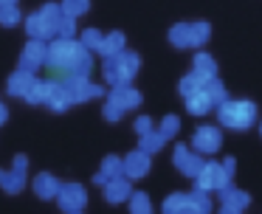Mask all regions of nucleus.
Segmentation results:
<instances>
[{
  "label": "nucleus",
  "instance_id": "1",
  "mask_svg": "<svg viewBox=\"0 0 262 214\" xmlns=\"http://www.w3.org/2000/svg\"><path fill=\"white\" fill-rule=\"evenodd\" d=\"M48 68L57 76H71V73L91 76L93 51L85 48V42L79 37H54L48 42Z\"/></svg>",
  "mask_w": 262,
  "mask_h": 214
},
{
  "label": "nucleus",
  "instance_id": "2",
  "mask_svg": "<svg viewBox=\"0 0 262 214\" xmlns=\"http://www.w3.org/2000/svg\"><path fill=\"white\" fill-rule=\"evenodd\" d=\"M214 116H217V124H220L223 130L245 133V130H251L259 121V107L251 99H231V96H228V99L214 110Z\"/></svg>",
  "mask_w": 262,
  "mask_h": 214
},
{
  "label": "nucleus",
  "instance_id": "3",
  "mask_svg": "<svg viewBox=\"0 0 262 214\" xmlns=\"http://www.w3.org/2000/svg\"><path fill=\"white\" fill-rule=\"evenodd\" d=\"M138 107H141V90L133 88V84H113L107 90V96H104L102 116H104V121L116 124L130 110H138Z\"/></svg>",
  "mask_w": 262,
  "mask_h": 214
},
{
  "label": "nucleus",
  "instance_id": "4",
  "mask_svg": "<svg viewBox=\"0 0 262 214\" xmlns=\"http://www.w3.org/2000/svg\"><path fill=\"white\" fill-rule=\"evenodd\" d=\"M138 71H141V56L130 48H124L116 56H107L102 62V76L107 82V88H113V84H133Z\"/></svg>",
  "mask_w": 262,
  "mask_h": 214
},
{
  "label": "nucleus",
  "instance_id": "5",
  "mask_svg": "<svg viewBox=\"0 0 262 214\" xmlns=\"http://www.w3.org/2000/svg\"><path fill=\"white\" fill-rule=\"evenodd\" d=\"M211 195L203 189H189V191H172L164 197L161 211L164 214H209L211 211Z\"/></svg>",
  "mask_w": 262,
  "mask_h": 214
},
{
  "label": "nucleus",
  "instance_id": "6",
  "mask_svg": "<svg viewBox=\"0 0 262 214\" xmlns=\"http://www.w3.org/2000/svg\"><path fill=\"white\" fill-rule=\"evenodd\" d=\"M59 17H62V3H42L37 11L26 14L23 28H26V34H29V37L51 42V39L57 37Z\"/></svg>",
  "mask_w": 262,
  "mask_h": 214
},
{
  "label": "nucleus",
  "instance_id": "7",
  "mask_svg": "<svg viewBox=\"0 0 262 214\" xmlns=\"http://www.w3.org/2000/svg\"><path fill=\"white\" fill-rule=\"evenodd\" d=\"M226 99H228L226 84H223L220 79L214 76V79H209L203 88L194 90L192 96H186L183 101H186V110L192 113V116H209V113H214Z\"/></svg>",
  "mask_w": 262,
  "mask_h": 214
},
{
  "label": "nucleus",
  "instance_id": "8",
  "mask_svg": "<svg viewBox=\"0 0 262 214\" xmlns=\"http://www.w3.org/2000/svg\"><path fill=\"white\" fill-rule=\"evenodd\" d=\"M211 26L206 20H192V23H175L169 28V42L178 51H198L209 42Z\"/></svg>",
  "mask_w": 262,
  "mask_h": 214
},
{
  "label": "nucleus",
  "instance_id": "9",
  "mask_svg": "<svg viewBox=\"0 0 262 214\" xmlns=\"http://www.w3.org/2000/svg\"><path fill=\"white\" fill-rule=\"evenodd\" d=\"M192 183L198 186V189L209 191V195H217V191H223L226 186L234 183V172L223 161H217V158H206L200 172L192 178Z\"/></svg>",
  "mask_w": 262,
  "mask_h": 214
},
{
  "label": "nucleus",
  "instance_id": "10",
  "mask_svg": "<svg viewBox=\"0 0 262 214\" xmlns=\"http://www.w3.org/2000/svg\"><path fill=\"white\" fill-rule=\"evenodd\" d=\"M29 186V155H14L12 166L0 169V191L6 195H20Z\"/></svg>",
  "mask_w": 262,
  "mask_h": 214
},
{
  "label": "nucleus",
  "instance_id": "11",
  "mask_svg": "<svg viewBox=\"0 0 262 214\" xmlns=\"http://www.w3.org/2000/svg\"><path fill=\"white\" fill-rule=\"evenodd\" d=\"M59 79L65 82V88H68L71 101H74V104H88V101L104 96L102 84L91 82V76H85V73H71V76H59Z\"/></svg>",
  "mask_w": 262,
  "mask_h": 214
},
{
  "label": "nucleus",
  "instance_id": "12",
  "mask_svg": "<svg viewBox=\"0 0 262 214\" xmlns=\"http://www.w3.org/2000/svg\"><path fill=\"white\" fill-rule=\"evenodd\" d=\"M189 144H192L200 155H206V158L217 155V152L223 149V127H220V124H200V127H194L192 141H189Z\"/></svg>",
  "mask_w": 262,
  "mask_h": 214
},
{
  "label": "nucleus",
  "instance_id": "13",
  "mask_svg": "<svg viewBox=\"0 0 262 214\" xmlns=\"http://www.w3.org/2000/svg\"><path fill=\"white\" fill-rule=\"evenodd\" d=\"M57 206L62 208L65 214H82L88 208V189L76 180L59 186V195H57Z\"/></svg>",
  "mask_w": 262,
  "mask_h": 214
},
{
  "label": "nucleus",
  "instance_id": "14",
  "mask_svg": "<svg viewBox=\"0 0 262 214\" xmlns=\"http://www.w3.org/2000/svg\"><path fill=\"white\" fill-rule=\"evenodd\" d=\"M203 161L206 155H200L192 144H175V149H172V163H175V169L183 178H194L200 172V166H203Z\"/></svg>",
  "mask_w": 262,
  "mask_h": 214
},
{
  "label": "nucleus",
  "instance_id": "15",
  "mask_svg": "<svg viewBox=\"0 0 262 214\" xmlns=\"http://www.w3.org/2000/svg\"><path fill=\"white\" fill-rule=\"evenodd\" d=\"M217 206H220L223 214H243V211H248V206H251V195L231 183L223 191H217Z\"/></svg>",
  "mask_w": 262,
  "mask_h": 214
},
{
  "label": "nucleus",
  "instance_id": "16",
  "mask_svg": "<svg viewBox=\"0 0 262 214\" xmlns=\"http://www.w3.org/2000/svg\"><path fill=\"white\" fill-rule=\"evenodd\" d=\"M20 68H29V71H40V68H48V42L46 39H34L29 37V42L20 51Z\"/></svg>",
  "mask_w": 262,
  "mask_h": 214
},
{
  "label": "nucleus",
  "instance_id": "17",
  "mask_svg": "<svg viewBox=\"0 0 262 214\" xmlns=\"http://www.w3.org/2000/svg\"><path fill=\"white\" fill-rule=\"evenodd\" d=\"M149 169H152V155H149L147 149L138 146V149H133V152H127V155H124V175L130 180L147 178Z\"/></svg>",
  "mask_w": 262,
  "mask_h": 214
},
{
  "label": "nucleus",
  "instance_id": "18",
  "mask_svg": "<svg viewBox=\"0 0 262 214\" xmlns=\"http://www.w3.org/2000/svg\"><path fill=\"white\" fill-rule=\"evenodd\" d=\"M46 107L51 113H65L74 107V101H71V93L68 88H65L62 79H48V93H46Z\"/></svg>",
  "mask_w": 262,
  "mask_h": 214
},
{
  "label": "nucleus",
  "instance_id": "19",
  "mask_svg": "<svg viewBox=\"0 0 262 214\" xmlns=\"http://www.w3.org/2000/svg\"><path fill=\"white\" fill-rule=\"evenodd\" d=\"M34 79H37L34 71L17 65L12 73H9V79H6V93L12 96V99H23V96L29 93V88L34 84Z\"/></svg>",
  "mask_w": 262,
  "mask_h": 214
},
{
  "label": "nucleus",
  "instance_id": "20",
  "mask_svg": "<svg viewBox=\"0 0 262 214\" xmlns=\"http://www.w3.org/2000/svg\"><path fill=\"white\" fill-rule=\"evenodd\" d=\"M102 195H104V200L113 203V206L116 203H127L133 195V180L127 178V175H119V178L107 180V183L102 186Z\"/></svg>",
  "mask_w": 262,
  "mask_h": 214
},
{
  "label": "nucleus",
  "instance_id": "21",
  "mask_svg": "<svg viewBox=\"0 0 262 214\" xmlns=\"http://www.w3.org/2000/svg\"><path fill=\"white\" fill-rule=\"evenodd\" d=\"M59 178L51 172H37L34 178H31V191H34L40 200H57L59 195Z\"/></svg>",
  "mask_w": 262,
  "mask_h": 214
},
{
  "label": "nucleus",
  "instance_id": "22",
  "mask_svg": "<svg viewBox=\"0 0 262 214\" xmlns=\"http://www.w3.org/2000/svg\"><path fill=\"white\" fill-rule=\"evenodd\" d=\"M119 175H124V158H119V155H104V158H102V166H99L96 175H93V183H96V186H104L107 180L119 178Z\"/></svg>",
  "mask_w": 262,
  "mask_h": 214
},
{
  "label": "nucleus",
  "instance_id": "23",
  "mask_svg": "<svg viewBox=\"0 0 262 214\" xmlns=\"http://www.w3.org/2000/svg\"><path fill=\"white\" fill-rule=\"evenodd\" d=\"M192 73H198L203 82L214 79V76H217V62H214V56H211L209 51L198 48V51H194V59H192Z\"/></svg>",
  "mask_w": 262,
  "mask_h": 214
},
{
  "label": "nucleus",
  "instance_id": "24",
  "mask_svg": "<svg viewBox=\"0 0 262 214\" xmlns=\"http://www.w3.org/2000/svg\"><path fill=\"white\" fill-rule=\"evenodd\" d=\"M124 48H127L124 31H107V34H104V39H102V48H99V56H102V59H107V56L121 54Z\"/></svg>",
  "mask_w": 262,
  "mask_h": 214
},
{
  "label": "nucleus",
  "instance_id": "25",
  "mask_svg": "<svg viewBox=\"0 0 262 214\" xmlns=\"http://www.w3.org/2000/svg\"><path fill=\"white\" fill-rule=\"evenodd\" d=\"M164 144H169V141H166L164 135H161L158 124H155V127L149 130V133L138 135V146H141V149H147L149 155H155V152H161V149H164Z\"/></svg>",
  "mask_w": 262,
  "mask_h": 214
},
{
  "label": "nucleus",
  "instance_id": "26",
  "mask_svg": "<svg viewBox=\"0 0 262 214\" xmlns=\"http://www.w3.org/2000/svg\"><path fill=\"white\" fill-rule=\"evenodd\" d=\"M46 93H48V79L37 76L34 84L29 88V93L23 96V101H26V104H31V107H40V104H46Z\"/></svg>",
  "mask_w": 262,
  "mask_h": 214
},
{
  "label": "nucleus",
  "instance_id": "27",
  "mask_svg": "<svg viewBox=\"0 0 262 214\" xmlns=\"http://www.w3.org/2000/svg\"><path fill=\"white\" fill-rule=\"evenodd\" d=\"M23 11H20V6H0V26L3 28H17L20 23H23Z\"/></svg>",
  "mask_w": 262,
  "mask_h": 214
},
{
  "label": "nucleus",
  "instance_id": "28",
  "mask_svg": "<svg viewBox=\"0 0 262 214\" xmlns=\"http://www.w3.org/2000/svg\"><path fill=\"white\" fill-rule=\"evenodd\" d=\"M127 206H130L133 214H149V211H152V197H149L147 191H136V189H133Z\"/></svg>",
  "mask_w": 262,
  "mask_h": 214
},
{
  "label": "nucleus",
  "instance_id": "29",
  "mask_svg": "<svg viewBox=\"0 0 262 214\" xmlns=\"http://www.w3.org/2000/svg\"><path fill=\"white\" fill-rule=\"evenodd\" d=\"M203 84H206V82L198 76V73H192V71H189L186 76H183L181 82H178V93H181V99H186V96H192L194 90H198V88H203Z\"/></svg>",
  "mask_w": 262,
  "mask_h": 214
},
{
  "label": "nucleus",
  "instance_id": "30",
  "mask_svg": "<svg viewBox=\"0 0 262 214\" xmlns=\"http://www.w3.org/2000/svg\"><path fill=\"white\" fill-rule=\"evenodd\" d=\"M79 39L85 42V48H91L93 54H99L102 39H104V31H99V28H85V31H79Z\"/></svg>",
  "mask_w": 262,
  "mask_h": 214
},
{
  "label": "nucleus",
  "instance_id": "31",
  "mask_svg": "<svg viewBox=\"0 0 262 214\" xmlns=\"http://www.w3.org/2000/svg\"><path fill=\"white\" fill-rule=\"evenodd\" d=\"M158 130H161V135H164L166 141H172L178 133H181V118L169 113V116H164V118L158 121Z\"/></svg>",
  "mask_w": 262,
  "mask_h": 214
},
{
  "label": "nucleus",
  "instance_id": "32",
  "mask_svg": "<svg viewBox=\"0 0 262 214\" xmlns=\"http://www.w3.org/2000/svg\"><path fill=\"white\" fill-rule=\"evenodd\" d=\"M62 11L79 20V17H85L91 11V0H62Z\"/></svg>",
  "mask_w": 262,
  "mask_h": 214
},
{
  "label": "nucleus",
  "instance_id": "33",
  "mask_svg": "<svg viewBox=\"0 0 262 214\" xmlns=\"http://www.w3.org/2000/svg\"><path fill=\"white\" fill-rule=\"evenodd\" d=\"M57 37H79V28H76V17L65 14L59 17V28H57Z\"/></svg>",
  "mask_w": 262,
  "mask_h": 214
},
{
  "label": "nucleus",
  "instance_id": "34",
  "mask_svg": "<svg viewBox=\"0 0 262 214\" xmlns=\"http://www.w3.org/2000/svg\"><path fill=\"white\" fill-rule=\"evenodd\" d=\"M133 127H136V135H144V133H149V130H152L155 124H152V118H149V116H138Z\"/></svg>",
  "mask_w": 262,
  "mask_h": 214
},
{
  "label": "nucleus",
  "instance_id": "35",
  "mask_svg": "<svg viewBox=\"0 0 262 214\" xmlns=\"http://www.w3.org/2000/svg\"><path fill=\"white\" fill-rule=\"evenodd\" d=\"M6 121H9V107H6V101L0 99V127H3Z\"/></svg>",
  "mask_w": 262,
  "mask_h": 214
},
{
  "label": "nucleus",
  "instance_id": "36",
  "mask_svg": "<svg viewBox=\"0 0 262 214\" xmlns=\"http://www.w3.org/2000/svg\"><path fill=\"white\" fill-rule=\"evenodd\" d=\"M17 0H0V6H14Z\"/></svg>",
  "mask_w": 262,
  "mask_h": 214
},
{
  "label": "nucleus",
  "instance_id": "37",
  "mask_svg": "<svg viewBox=\"0 0 262 214\" xmlns=\"http://www.w3.org/2000/svg\"><path fill=\"white\" fill-rule=\"evenodd\" d=\"M256 127H259V135H262V118H259V121H256Z\"/></svg>",
  "mask_w": 262,
  "mask_h": 214
}]
</instances>
